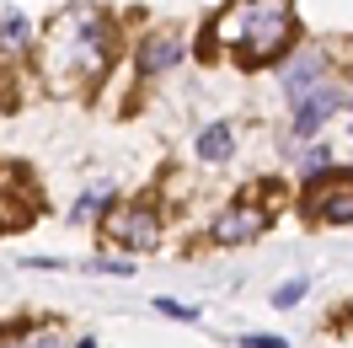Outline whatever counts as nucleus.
<instances>
[{"label":"nucleus","instance_id":"1a4fd4ad","mask_svg":"<svg viewBox=\"0 0 353 348\" xmlns=\"http://www.w3.org/2000/svg\"><path fill=\"white\" fill-rule=\"evenodd\" d=\"M230 151H236V134H230V124H209V129L199 134V155H203V161H225Z\"/></svg>","mask_w":353,"mask_h":348},{"label":"nucleus","instance_id":"39448f33","mask_svg":"<svg viewBox=\"0 0 353 348\" xmlns=\"http://www.w3.org/2000/svg\"><path fill=\"white\" fill-rule=\"evenodd\" d=\"M263 231H268V209L252 204V198H241V204H230V209L214 215L209 241H220V246H246V241H257Z\"/></svg>","mask_w":353,"mask_h":348},{"label":"nucleus","instance_id":"6e6552de","mask_svg":"<svg viewBox=\"0 0 353 348\" xmlns=\"http://www.w3.org/2000/svg\"><path fill=\"white\" fill-rule=\"evenodd\" d=\"M279 81H284L289 102H300L305 91H316L321 81H327V59H321L316 48H300V54H294V59H289V65L279 70Z\"/></svg>","mask_w":353,"mask_h":348},{"label":"nucleus","instance_id":"f03ea898","mask_svg":"<svg viewBox=\"0 0 353 348\" xmlns=\"http://www.w3.org/2000/svg\"><path fill=\"white\" fill-rule=\"evenodd\" d=\"M48 59L59 70H70L75 81H91V75H102L112 59V48H118V32L102 11H70L65 22L48 32Z\"/></svg>","mask_w":353,"mask_h":348},{"label":"nucleus","instance_id":"4468645a","mask_svg":"<svg viewBox=\"0 0 353 348\" xmlns=\"http://www.w3.org/2000/svg\"><path fill=\"white\" fill-rule=\"evenodd\" d=\"M86 268H91V273H112V279H129L139 262H123V258H91Z\"/></svg>","mask_w":353,"mask_h":348},{"label":"nucleus","instance_id":"423d86ee","mask_svg":"<svg viewBox=\"0 0 353 348\" xmlns=\"http://www.w3.org/2000/svg\"><path fill=\"white\" fill-rule=\"evenodd\" d=\"M188 59V44L176 38V32H155V38H145V44L134 48V70L139 75H166V70H176Z\"/></svg>","mask_w":353,"mask_h":348},{"label":"nucleus","instance_id":"0eeeda50","mask_svg":"<svg viewBox=\"0 0 353 348\" xmlns=\"http://www.w3.org/2000/svg\"><path fill=\"white\" fill-rule=\"evenodd\" d=\"M337 108H343V91L321 81L316 91H305V97L294 102V134H300V139H310V134L321 129V124H327V118H332Z\"/></svg>","mask_w":353,"mask_h":348},{"label":"nucleus","instance_id":"9b49d317","mask_svg":"<svg viewBox=\"0 0 353 348\" xmlns=\"http://www.w3.org/2000/svg\"><path fill=\"white\" fill-rule=\"evenodd\" d=\"M112 204V182H102V188H86V193L75 198V209H70V220H91V215H102Z\"/></svg>","mask_w":353,"mask_h":348},{"label":"nucleus","instance_id":"7ed1b4c3","mask_svg":"<svg viewBox=\"0 0 353 348\" xmlns=\"http://www.w3.org/2000/svg\"><path fill=\"white\" fill-rule=\"evenodd\" d=\"M108 241L118 246H129V252H150L155 241H161V209L155 204H118L108 215Z\"/></svg>","mask_w":353,"mask_h":348},{"label":"nucleus","instance_id":"20e7f679","mask_svg":"<svg viewBox=\"0 0 353 348\" xmlns=\"http://www.w3.org/2000/svg\"><path fill=\"white\" fill-rule=\"evenodd\" d=\"M305 215L316 225H353V172L343 177H327V182H316L305 193Z\"/></svg>","mask_w":353,"mask_h":348},{"label":"nucleus","instance_id":"9d476101","mask_svg":"<svg viewBox=\"0 0 353 348\" xmlns=\"http://www.w3.org/2000/svg\"><path fill=\"white\" fill-rule=\"evenodd\" d=\"M27 32H32V27H27L22 11H6V22H0V54H22Z\"/></svg>","mask_w":353,"mask_h":348},{"label":"nucleus","instance_id":"2eb2a0df","mask_svg":"<svg viewBox=\"0 0 353 348\" xmlns=\"http://www.w3.org/2000/svg\"><path fill=\"white\" fill-rule=\"evenodd\" d=\"M6 348H65L54 332H27V338H17V343H6Z\"/></svg>","mask_w":353,"mask_h":348},{"label":"nucleus","instance_id":"f3484780","mask_svg":"<svg viewBox=\"0 0 353 348\" xmlns=\"http://www.w3.org/2000/svg\"><path fill=\"white\" fill-rule=\"evenodd\" d=\"M327 161H332L327 151H310L305 161H300V172H305V177H316V172H327Z\"/></svg>","mask_w":353,"mask_h":348},{"label":"nucleus","instance_id":"f257e3e1","mask_svg":"<svg viewBox=\"0 0 353 348\" xmlns=\"http://www.w3.org/2000/svg\"><path fill=\"white\" fill-rule=\"evenodd\" d=\"M209 38L220 48H241L252 59H279L294 38V11H289V0H246L214 22Z\"/></svg>","mask_w":353,"mask_h":348},{"label":"nucleus","instance_id":"f8f14e48","mask_svg":"<svg viewBox=\"0 0 353 348\" xmlns=\"http://www.w3.org/2000/svg\"><path fill=\"white\" fill-rule=\"evenodd\" d=\"M305 289H310V279H305V273H300V279H284L279 289H273V305H279V311H294V305L305 300Z\"/></svg>","mask_w":353,"mask_h":348},{"label":"nucleus","instance_id":"a211bd4d","mask_svg":"<svg viewBox=\"0 0 353 348\" xmlns=\"http://www.w3.org/2000/svg\"><path fill=\"white\" fill-rule=\"evenodd\" d=\"M70 348H97V338H81V343H70Z\"/></svg>","mask_w":353,"mask_h":348},{"label":"nucleus","instance_id":"dca6fc26","mask_svg":"<svg viewBox=\"0 0 353 348\" xmlns=\"http://www.w3.org/2000/svg\"><path fill=\"white\" fill-rule=\"evenodd\" d=\"M241 348H289V343L279 338V332H246V338H241Z\"/></svg>","mask_w":353,"mask_h":348},{"label":"nucleus","instance_id":"ddd939ff","mask_svg":"<svg viewBox=\"0 0 353 348\" xmlns=\"http://www.w3.org/2000/svg\"><path fill=\"white\" fill-rule=\"evenodd\" d=\"M155 305V316H166V322H199V305H188V300H172V295H161Z\"/></svg>","mask_w":353,"mask_h":348}]
</instances>
